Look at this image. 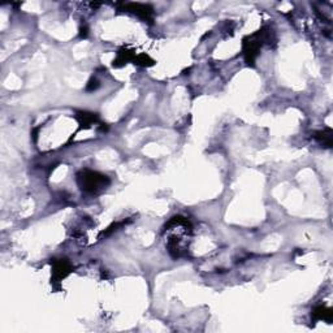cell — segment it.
<instances>
[{
  "mask_svg": "<svg viewBox=\"0 0 333 333\" xmlns=\"http://www.w3.org/2000/svg\"><path fill=\"white\" fill-rule=\"evenodd\" d=\"M271 39H272V33H271V29H268V27H262L261 30H258L257 33L247 35V37L243 38L242 51L247 65L253 67L254 63H255V59L258 57V53L261 51L262 46L264 45L265 42L271 43Z\"/></svg>",
  "mask_w": 333,
  "mask_h": 333,
  "instance_id": "obj_1",
  "label": "cell"
},
{
  "mask_svg": "<svg viewBox=\"0 0 333 333\" xmlns=\"http://www.w3.org/2000/svg\"><path fill=\"white\" fill-rule=\"evenodd\" d=\"M77 184L85 193L95 194L110 185V178L96 170L82 169L77 173Z\"/></svg>",
  "mask_w": 333,
  "mask_h": 333,
  "instance_id": "obj_2",
  "label": "cell"
},
{
  "mask_svg": "<svg viewBox=\"0 0 333 333\" xmlns=\"http://www.w3.org/2000/svg\"><path fill=\"white\" fill-rule=\"evenodd\" d=\"M121 11L129 12L136 15L137 17H140L141 20H143L144 23L152 24L154 21V8L148 4L142 3H121L120 4Z\"/></svg>",
  "mask_w": 333,
  "mask_h": 333,
  "instance_id": "obj_3",
  "label": "cell"
},
{
  "mask_svg": "<svg viewBox=\"0 0 333 333\" xmlns=\"http://www.w3.org/2000/svg\"><path fill=\"white\" fill-rule=\"evenodd\" d=\"M51 264H52V284H59L73 271V265L67 259H53Z\"/></svg>",
  "mask_w": 333,
  "mask_h": 333,
  "instance_id": "obj_4",
  "label": "cell"
},
{
  "mask_svg": "<svg viewBox=\"0 0 333 333\" xmlns=\"http://www.w3.org/2000/svg\"><path fill=\"white\" fill-rule=\"evenodd\" d=\"M136 56H137L136 52H134L133 49L122 47L121 49H119L118 56H116V59L114 60V67L115 68H121L125 64H128L129 61H134Z\"/></svg>",
  "mask_w": 333,
  "mask_h": 333,
  "instance_id": "obj_5",
  "label": "cell"
},
{
  "mask_svg": "<svg viewBox=\"0 0 333 333\" xmlns=\"http://www.w3.org/2000/svg\"><path fill=\"white\" fill-rule=\"evenodd\" d=\"M76 119L81 129L90 128L91 125L98 122V115L93 114V112H87V111H77Z\"/></svg>",
  "mask_w": 333,
  "mask_h": 333,
  "instance_id": "obj_6",
  "label": "cell"
},
{
  "mask_svg": "<svg viewBox=\"0 0 333 333\" xmlns=\"http://www.w3.org/2000/svg\"><path fill=\"white\" fill-rule=\"evenodd\" d=\"M311 319L314 322H319V320H324V322L331 323L333 319V310L331 307L327 306H318L315 307L312 312H311Z\"/></svg>",
  "mask_w": 333,
  "mask_h": 333,
  "instance_id": "obj_7",
  "label": "cell"
},
{
  "mask_svg": "<svg viewBox=\"0 0 333 333\" xmlns=\"http://www.w3.org/2000/svg\"><path fill=\"white\" fill-rule=\"evenodd\" d=\"M332 129L327 128L324 130H319V132L314 133V138L318 141L319 143L323 144L324 147L331 148L332 147V142H333V136H332Z\"/></svg>",
  "mask_w": 333,
  "mask_h": 333,
  "instance_id": "obj_8",
  "label": "cell"
},
{
  "mask_svg": "<svg viewBox=\"0 0 333 333\" xmlns=\"http://www.w3.org/2000/svg\"><path fill=\"white\" fill-rule=\"evenodd\" d=\"M133 63L137 65H140V67H144V68H147V67H151V65L155 64V61L152 60L151 57L148 56V55H146V53H140V55H137Z\"/></svg>",
  "mask_w": 333,
  "mask_h": 333,
  "instance_id": "obj_9",
  "label": "cell"
},
{
  "mask_svg": "<svg viewBox=\"0 0 333 333\" xmlns=\"http://www.w3.org/2000/svg\"><path fill=\"white\" fill-rule=\"evenodd\" d=\"M99 85H98V81L96 80H91L90 82H89V85H87V91H93V90H95L96 87H98Z\"/></svg>",
  "mask_w": 333,
  "mask_h": 333,
  "instance_id": "obj_10",
  "label": "cell"
},
{
  "mask_svg": "<svg viewBox=\"0 0 333 333\" xmlns=\"http://www.w3.org/2000/svg\"><path fill=\"white\" fill-rule=\"evenodd\" d=\"M87 27H81V37H86Z\"/></svg>",
  "mask_w": 333,
  "mask_h": 333,
  "instance_id": "obj_11",
  "label": "cell"
}]
</instances>
